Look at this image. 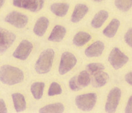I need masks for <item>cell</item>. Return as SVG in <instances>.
<instances>
[{"mask_svg": "<svg viewBox=\"0 0 132 113\" xmlns=\"http://www.w3.org/2000/svg\"><path fill=\"white\" fill-rule=\"evenodd\" d=\"M125 112L132 113V95L129 97V100H128V103L126 106Z\"/></svg>", "mask_w": 132, "mask_h": 113, "instance_id": "cell-29", "label": "cell"}, {"mask_svg": "<svg viewBox=\"0 0 132 113\" xmlns=\"http://www.w3.org/2000/svg\"><path fill=\"white\" fill-rule=\"evenodd\" d=\"M5 21L19 29L24 28L28 23V17L17 11H12L5 18Z\"/></svg>", "mask_w": 132, "mask_h": 113, "instance_id": "cell-8", "label": "cell"}, {"mask_svg": "<svg viewBox=\"0 0 132 113\" xmlns=\"http://www.w3.org/2000/svg\"><path fill=\"white\" fill-rule=\"evenodd\" d=\"M11 96H12L14 107L16 112H19L25 110L27 108V104H26L24 96L22 94L18 93L12 94Z\"/></svg>", "mask_w": 132, "mask_h": 113, "instance_id": "cell-16", "label": "cell"}, {"mask_svg": "<svg viewBox=\"0 0 132 113\" xmlns=\"http://www.w3.org/2000/svg\"><path fill=\"white\" fill-rule=\"evenodd\" d=\"M115 5L122 11H128L132 7V0H115Z\"/></svg>", "mask_w": 132, "mask_h": 113, "instance_id": "cell-24", "label": "cell"}, {"mask_svg": "<svg viewBox=\"0 0 132 113\" xmlns=\"http://www.w3.org/2000/svg\"><path fill=\"white\" fill-rule=\"evenodd\" d=\"M65 34V28L61 25H56L48 37V41L52 42H60L63 39Z\"/></svg>", "mask_w": 132, "mask_h": 113, "instance_id": "cell-15", "label": "cell"}, {"mask_svg": "<svg viewBox=\"0 0 132 113\" xmlns=\"http://www.w3.org/2000/svg\"><path fill=\"white\" fill-rule=\"evenodd\" d=\"M89 11L88 7L85 4H77L75 7L73 12L72 15H71V21L73 23H77L79 21H81L85 15Z\"/></svg>", "mask_w": 132, "mask_h": 113, "instance_id": "cell-12", "label": "cell"}, {"mask_svg": "<svg viewBox=\"0 0 132 113\" xmlns=\"http://www.w3.org/2000/svg\"><path fill=\"white\" fill-rule=\"evenodd\" d=\"M24 74L21 69L9 65H4L0 69V80L4 84L13 85L23 81Z\"/></svg>", "mask_w": 132, "mask_h": 113, "instance_id": "cell-1", "label": "cell"}, {"mask_svg": "<svg viewBox=\"0 0 132 113\" xmlns=\"http://www.w3.org/2000/svg\"><path fill=\"white\" fill-rule=\"evenodd\" d=\"M77 79V76H74L69 80V87L73 91H79L81 89V87L78 85Z\"/></svg>", "mask_w": 132, "mask_h": 113, "instance_id": "cell-27", "label": "cell"}, {"mask_svg": "<svg viewBox=\"0 0 132 113\" xmlns=\"http://www.w3.org/2000/svg\"><path fill=\"white\" fill-rule=\"evenodd\" d=\"M77 63V59L73 54L66 52L62 54L59 66V73L64 75L69 71Z\"/></svg>", "mask_w": 132, "mask_h": 113, "instance_id": "cell-5", "label": "cell"}, {"mask_svg": "<svg viewBox=\"0 0 132 113\" xmlns=\"http://www.w3.org/2000/svg\"><path fill=\"white\" fill-rule=\"evenodd\" d=\"M54 50L48 48L42 52L35 64V70L38 74H44L49 72L54 58Z\"/></svg>", "mask_w": 132, "mask_h": 113, "instance_id": "cell-2", "label": "cell"}, {"mask_svg": "<svg viewBox=\"0 0 132 113\" xmlns=\"http://www.w3.org/2000/svg\"><path fill=\"white\" fill-rule=\"evenodd\" d=\"M125 41L129 46L132 48V29H129L124 36Z\"/></svg>", "mask_w": 132, "mask_h": 113, "instance_id": "cell-28", "label": "cell"}, {"mask_svg": "<svg viewBox=\"0 0 132 113\" xmlns=\"http://www.w3.org/2000/svg\"><path fill=\"white\" fill-rule=\"evenodd\" d=\"M104 49V44L101 41H96L85 49V54L89 58L98 57L101 56Z\"/></svg>", "mask_w": 132, "mask_h": 113, "instance_id": "cell-11", "label": "cell"}, {"mask_svg": "<svg viewBox=\"0 0 132 113\" xmlns=\"http://www.w3.org/2000/svg\"><path fill=\"white\" fill-rule=\"evenodd\" d=\"M120 25V23L119 20H118L117 19H112L106 27L104 29V35H105L106 37L108 38H113L117 33Z\"/></svg>", "mask_w": 132, "mask_h": 113, "instance_id": "cell-19", "label": "cell"}, {"mask_svg": "<svg viewBox=\"0 0 132 113\" xmlns=\"http://www.w3.org/2000/svg\"><path fill=\"white\" fill-rule=\"evenodd\" d=\"M45 84L43 82H36L32 84L30 91L35 99L38 100L42 98Z\"/></svg>", "mask_w": 132, "mask_h": 113, "instance_id": "cell-22", "label": "cell"}, {"mask_svg": "<svg viewBox=\"0 0 132 113\" xmlns=\"http://www.w3.org/2000/svg\"><path fill=\"white\" fill-rule=\"evenodd\" d=\"M0 111L1 113H5L7 112V107L5 104V102L2 99H0Z\"/></svg>", "mask_w": 132, "mask_h": 113, "instance_id": "cell-30", "label": "cell"}, {"mask_svg": "<svg viewBox=\"0 0 132 113\" xmlns=\"http://www.w3.org/2000/svg\"><path fill=\"white\" fill-rule=\"evenodd\" d=\"M69 4L65 3H56L50 6L52 12L58 17H64L69 10Z\"/></svg>", "mask_w": 132, "mask_h": 113, "instance_id": "cell-18", "label": "cell"}, {"mask_svg": "<svg viewBox=\"0 0 132 113\" xmlns=\"http://www.w3.org/2000/svg\"><path fill=\"white\" fill-rule=\"evenodd\" d=\"M5 1V0H0V7H2V6H3V4H4Z\"/></svg>", "mask_w": 132, "mask_h": 113, "instance_id": "cell-32", "label": "cell"}, {"mask_svg": "<svg viewBox=\"0 0 132 113\" xmlns=\"http://www.w3.org/2000/svg\"><path fill=\"white\" fill-rule=\"evenodd\" d=\"M125 79L127 83L132 85V71L126 74L125 76Z\"/></svg>", "mask_w": 132, "mask_h": 113, "instance_id": "cell-31", "label": "cell"}, {"mask_svg": "<svg viewBox=\"0 0 132 113\" xmlns=\"http://www.w3.org/2000/svg\"><path fill=\"white\" fill-rule=\"evenodd\" d=\"M44 0H13L15 7L27 9L32 12H37L42 9Z\"/></svg>", "mask_w": 132, "mask_h": 113, "instance_id": "cell-6", "label": "cell"}, {"mask_svg": "<svg viewBox=\"0 0 132 113\" xmlns=\"http://www.w3.org/2000/svg\"><path fill=\"white\" fill-rule=\"evenodd\" d=\"M108 13L106 11L101 10L95 15L91 21V25L95 29L101 28L108 17Z\"/></svg>", "mask_w": 132, "mask_h": 113, "instance_id": "cell-17", "label": "cell"}, {"mask_svg": "<svg viewBox=\"0 0 132 113\" xmlns=\"http://www.w3.org/2000/svg\"><path fill=\"white\" fill-rule=\"evenodd\" d=\"M63 111L64 106L60 103L48 104L39 110V112L40 113H62Z\"/></svg>", "mask_w": 132, "mask_h": 113, "instance_id": "cell-21", "label": "cell"}, {"mask_svg": "<svg viewBox=\"0 0 132 113\" xmlns=\"http://www.w3.org/2000/svg\"><path fill=\"white\" fill-rule=\"evenodd\" d=\"M128 57L118 48H114L108 56V61L115 69L122 68L128 62Z\"/></svg>", "mask_w": 132, "mask_h": 113, "instance_id": "cell-4", "label": "cell"}, {"mask_svg": "<svg viewBox=\"0 0 132 113\" xmlns=\"http://www.w3.org/2000/svg\"><path fill=\"white\" fill-rule=\"evenodd\" d=\"M62 93V89L60 84L56 82H53L50 85L48 90V96H54L58 95Z\"/></svg>", "mask_w": 132, "mask_h": 113, "instance_id": "cell-26", "label": "cell"}, {"mask_svg": "<svg viewBox=\"0 0 132 113\" xmlns=\"http://www.w3.org/2000/svg\"><path fill=\"white\" fill-rule=\"evenodd\" d=\"M121 90L118 87L113 88L110 91L105 105V110L106 112L112 113L116 111L121 98Z\"/></svg>", "mask_w": 132, "mask_h": 113, "instance_id": "cell-7", "label": "cell"}, {"mask_svg": "<svg viewBox=\"0 0 132 113\" xmlns=\"http://www.w3.org/2000/svg\"><path fill=\"white\" fill-rule=\"evenodd\" d=\"M90 74L87 70H83L77 76V83L81 88L86 87L91 82Z\"/></svg>", "mask_w": 132, "mask_h": 113, "instance_id": "cell-23", "label": "cell"}, {"mask_svg": "<svg viewBox=\"0 0 132 113\" xmlns=\"http://www.w3.org/2000/svg\"><path fill=\"white\" fill-rule=\"evenodd\" d=\"M92 76H93V78H91L92 85L95 87H103L106 84L109 79L108 74L106 72H103L102 71L96 73Z\"/></svg>", "mask_w": 132, "mask_h": 113, "instance_id": "cell-14", "label": "cell"}, {"mask_svg": "<svg viewBox=\"0 0 132 113\" xmlns=\"http://www.w3.org/2000/svg\"><path fill=\"white\" fill-rule=\"evenodd\" d=\"M32 48L33 46L31 42L24 40L19 44L16 50L13 54V56L15 58L21 60H25L29 57V54L32 50Z\"/></svg>", "mask_w": 132, "mask_h": 113, "instance_id": "cell-10", "label": "cell"}, {"mask_svg": "<svg viewBox=\"0 0 132 113\" xmlns=\"http://www.w3.org/2000/svg\"><path fill=\"white\" fill-rule=\"evenodd\" d=\"M91 39V36L85 32H79L75 35L73 42L77 46H82Z\"/></svg>", "mask_w": 132, "mask_h": 113, "instance_id": "cell-20", "label": "cell"}, {"mask_svg": "<svg viewBox=\"0 0 132 113\" xmlns=\"http://www.w3.org/2000/svg\"><path fill=\"white\" fill-rule=\"evenodd\" d=\"M48 25H49V20L45 17H41L36 21L33 31L37 36H42L46 31Z\"/></svg>", "mask_w": 132, "mask_h": 113, "instance_id": "cell-13", "label": "cell"}, {"mask_svg": "<svg viewBox=\"0 0 132 113\" xmlns=\"http://www.w3.org/2000/svg\"><path fill=\"white\" fill-rule=\"evenodd\" d=\"M94 2H102V1H103V0H93Z\"/></svg>", "mask_w": 132, "mask_h": 113, "instance_id": "cell-33", "label": "cell"}, {"mask_svg": "<svg viewBox=\"0 0 132 113\" xmlns=\"http://www.w3.org/2000/svg\"><path fill=\"white\" fill-rule=\"evenodd\" d=\"M104 69V66L102 63H91L87 66V70L90 73L91 75L96 74L98 72L103 71Z\"/></svg>", "mask_w": 132, "mask_h": 113, "instance_id": "cell-25", "label": "cell"}, {"mask_svg": "<svg viewBox=\"0 0 132 113\" xmlns=\"http://www.w3.org/2000/svg\"><path fill=\"white\" fill-rule=\"evenodd\" d=\"M0 52L2 54L12 45L16 36L14 33L4 29H0Z\"/></svg>", "mask_w": 132, "mask_h": 113, "instance_id": "cell-9", "label": "cell"}, {"mask_svg": "<svg viewBox=\"0 0 132 113\" xmlns=\"http://www.w3.org/2000/svg\"><path fill=\"white\" fill-rule=\"evenodd\" d=\"M96 93H89L78 95L75 98V104L80 110L82 111H90L94 108L96 103Z\"/></svg>", "mask_w": 132, "mask_h": 113, "instance_id": "cell-3", "label": "cell"}]
</instances>
